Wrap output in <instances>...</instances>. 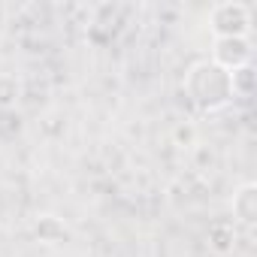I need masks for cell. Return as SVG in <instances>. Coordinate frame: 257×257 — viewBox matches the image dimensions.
Returning a JSON list of instances; mask_svg holds the SVG:
<instances>
[{
    "instance_id": "6da1fadb",
    "label": "cell",
    "mask_w": 257,
    "mask_h": 257,
    "mask_svg": "<svg viewBox=\"0 0 257 257\" xmlns=\"http://www.w3.org/2000/svg\"><path fill=\"white\" fill-rule=\"evenodd\" d=\"M185 94L200 112H218L233 103V85L230 73L218 67L215 61H197L185 73Z\"/></svg>"
},
{
    "instance_id": "7a4b0ae2",
    "label": "cell",
    "mask_w": 257,
    "mask_h": 257,
    "mask_svg": "<svg viewBox=\"0 0 257 257\" xmlns=\"http://www.w3.org/2000/svg\"><path fill=\"white\" fill-rule=\"evenodd\" d=\"M209 28L215 37H248L251 31V10L239 0H224L209 10Z\"/></svg>"
},
{
    "instance_id": "3957f363",
    "label": "cell",
    "mask_w": 257,
    "mask_h": 257,
    "mask_svg": "<svg viewBox=\"0 0 257 257\" xmlns=\"http://www.w3.org/2000/svg\"><path fill=\"white\" fill-rule=\"evenodd\" d=\"M251 40L248 37H215L212 40V61L218 67H224L227 73L251 67Z\"/></svg>"
},
{
    "instance_id": "277c9868",
    "label": "cell",
    "mask_w": 257,
    "mask_h": 257,
    "mask_svg": "<svg viewBox=\"0 0 257 257\" xmlns=\"http://www.w3.org/2000/svg\"><path fill=\"white\" fill-rule=\"evenodd\" d=\"M233 221L242 224V227H254L257 224V185L254 182H242L236 191H233Z\"/></svg>"
},
{
    "instance_id": "5b68a950",
    "label": "cell",
    "mask_w": 257,
    "mask_h": 257,
    "mask_svg": "<svg viewBox=\"0 0 257 257\" xmlns=\"http://www.w3.org/2000/svg\"><path fill=\"white\" fill-rule=\"evenodd\" d=\"M34 236L40 242H46V245H58V242H64L70 236V230L58 215H37L34 218Z\"/></svg>"
},
{
    "instance_id": "8992f818",
    "label": "cell",
    "mask_w": 257,
    "mask_h": 257,
    "mask_svg": "<svg viewBox=\"0 0 257 257\" xmlns=\"http://www.w3.org/2000/svg\"><path fill=\"white\" fill-rule=\"evenodd\" d=\"M209 248H212L215 254H221V257L233 254V248H236V224H233V221H218V224H212V227H209Z\"/></svg>"
},
{
    "instance_id": "52a82bcc",
    "label": "cell",
    "mask_w": 257,
    "mask_h": 257,
    "mask_svg": "<svg viewBox=\"0 0 257 257\" xmlns=\"http://www.w3.org/2000/svg\"><path fill=\"white\" fill-rule=\"evenodd\" d=\"M230 85H233V100H236V97L248 100V97L254 94V70H251V67L233 70V73H230Z\"/></svg>"
},
{
    "instance_id": "ba28073f",
    "label": "cell",
    "mask_w": 257,
    "mask_h": 257,
    "mask_svg": "<svg viewBox=\"0 0 257 257\" xmlns=\"http://www.w3.org/2000/svg\"><path fill=\"white\" fill-rule=\"evenodd\" d=\"M22 97V82L10 73H0V109H13Z\"/></svg>"
}]
</instances>
